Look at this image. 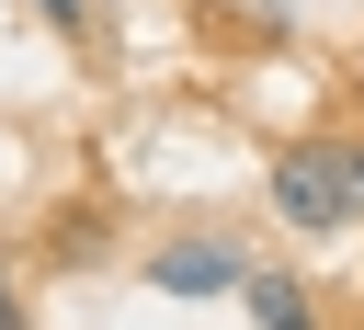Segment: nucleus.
Masks as SVG:
<instances>
[{"label": "nucleus", "mask_w": 364, "mask_h": 330, "mask_svg": "<svg viewBox=\"0 0 364 330\" xmlns=\"http://www.w3.org/2000/svg\"><path fill=\"white\" fill-rule=\"evenodd\" d=\"M148 284H159V296H239L250 262H239L228 239H171V250L148 262Z\"/></svg>", "instance_id": "2"}, {"label": "nucleus", "mask_w": 364, "mask_h": 330, "mask_svg": "<svg viewBox=\"0 0 364 330\" xmlns=\"http://www.w3.org/2000/svg\"><path fill=\"white\" fill-rule=\"evenodd\" d=\"M46 23H80V0H46Z\"/></svg>", "instance_id": "4"}, {"label": "nucleus", "mask_w": 364, "mask_h": 330, "mask_svg": "<svg viewBox=\"0 0 364 330\" xmlns=\"http://www.w3.org/2000/svg\"><path fill=\"white\" fill-rule=\"evenodd\" d=\"M0 330H23V307H11V296H0Z\"/></svg>", "instance_id": "5"}, {"label": "nucleus", "mask_w": 364, "mask_h": 330, "mask_svg": "<svg viewBox=\"0 0 364 330\" xmlns=\"http://www.w3.org/2000/svg\"><path fill=\"white\" fill-rule=\"evenodd\" d=\"M239 296H250V319H262V330H307V296H296L284 273H250Z\"/></svg>", "instance_id": "3"}, {"label": "nucleus", "mask_w": 364, "mask_h": 330, "mask_svg": "<svg viewBox=\"0 0 364 330\" xmlns=\"http://www.w3.org/2000/svg\"><path fill=\"white\" fill-rule=\"evenodd\" d=\"M273 216H284V228H307V239L353 228V216H364V148H353V137L284 148V159H273Z\"/></svg>", "instance_id": "1"}]
</instances>
